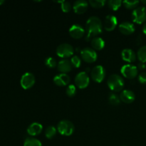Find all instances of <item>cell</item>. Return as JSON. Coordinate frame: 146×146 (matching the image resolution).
<instances>
[{"label":"cell","mask_w":146,"mask_h":146,"mask_svg":"<svg viewBox=\"0 0 146 146\" xmlns=\"http://www.w3.org/2000/svg\"><path fill=\"white\" fill-rule=\"evenodd\" d=\"M102 23L98 17H90L86 24V39L88 41L96 37L102 32Z\"/></svg>","instance_id":"1"},{"label":"cell","mask_w":146,"mask_h":146,"mask_svg":"<svg viewBox=\"0 0 146 146\" xmlns=\"http://www.w3.org/2000/svg\"><path fill=\"white\" fill-rule=\"evenodd\" d=\"M107 84L110 89L113 92L122 91L124 87V80L118 74H112L108 78Z\"/></svg>","instance_id":"2"},{"label":"cell","mask_w":146,"mask_h":146,"mask_svg":"<svg viewBox=\"0 0 146 146\" xmlns=\"http://www.w3.org/2000/svg\"><path fill=\"white\" fill-rule=\"evenodd\" d=\"M74 124L68 120H62L57 125V131L64 136H70L74 132Z\"/></svg>","instance_id":"3"},{"label":"cell","mask_w":146,"mask_h":146,"mask_svg":"<svg viewBox=\"0 0 146 146\" xmlns=\"http://www.w3.org/2000/svg\"><path fill=\"white\" fill-rule=\"evenodd\" d=\"M56 52L58 56L65 58L72 56L74 52V49L71 44L64 43V44H61L58 46Z\"/></svg>","instance_id":"4"},{"label":"cell","mask_w":146,"mask_h":146,"mask_svg":"<svg viewBox=\"0 0 146 146\" xmlns=\"http://www.w3.org/2000/svg\"><path fill=\"white\" fill-rule=\"evenodd\" d=\"M131 18L133 22L141 24L146 21V7H138L133 11Z\"/></svg>","instance_id":"5"},{"label":"cell","mask_w":146,"mask_h":146,"mask_svg":"<svg viewBox=\"0 0 146 146\" xmlns=\"http://www.w3.org/2000/svg\"><path fill=\"white\" fill-rule=\"evenodd\" d=\"M81 56L85 62L91 64L96 61L98 55L95 50L90 47H86L81 51Z\"/></svg>","instance_id":"6"},{"label":"cell","mask_w":146,"mask_h":146,"mask_svg":"<svg viewBox=\"0 0 146 146\" xmlns=\"http://www.w3.org/2000/svg\"><path fill=\"white\" fill-rule=\"evenodd\" d=\"M121 72L125 78L133 79L138 76V69L136 66L132 64H125L121 67Z\"/></svg>","instance_id":"7"},{"label":"cell","mask_w":146,"mask_h":146,"mask_svg":"<svg viewBox=\"0 0 146 146\" xmlns=\"http://www.w3.org/2000/svg\"><path fill=\"white\" fill-rule=\"evenodd\" d=\"M91 77L94 81L96 83H101L106 77V70L104 66L97 65L94 67L91 71Z\"/></svg>","instance_id":"8"},{"label":"cell","mask_w":146,"mask_h":146,"mask_svg":"<svg viewBox=\"0 0 146 146\" xmlns=\"http://www.w3.org/2000/svg\"><path fill=\"white\" fill-rule=\"evenodd\" d=\"M75 84L80 89L86 88L90 83V78L86 71H81L78 73L75 77Z\"/></svg>","instance_id":"9"},{"label":"cell","mask_w":146,"mask_h":146,"mask_svg":"<svg viewBox=\"0 0 146 146\" xmlns=\"http://www.w3.org/2000/svg\"><path fill=\"white\" fill-rule=\"evenodd\" d=\"M35 81V76H34V74L30 72H27L23 74V76H21L20 84L24 89L27 90L31 88L34 85Z\"/></svg>","instance_id":"10"},{"label":"cell","mask_w":146,"mask_h":146,"mask_svg":"<svg viewBox=\"0 0 146 146\" xmlns=\"http://www.w3.org/2000/svg\"><path fill=\"white\" fill-rule=\"evenodd\" d=\"M68 32L72 38H75V39H79L84 36L85 30L82 26L79 25V24H74L70 27Z\"/></svg>","instance_id":"11"},{"label":"cell","mask_w":146,"mask_h":146,"mask_svg":"<svg viewBox=\"0 0 146 146\" xmlns=\"http://www.w3.org/2000/svg\"><path fill=\"white\" fill-rule=\"evenodd\" d=\"M118 25V19L114 15H108L104 20V29L108 31H111L115 29Z\"/></svg>","instance_id":"12"},{"label":"cell","mask_w":146,"mask_h":146,"mask_svg":"<svg viewBox=\"0 0 146 146\" xmlns=\"http://www.w3.org/2000/svg\"><path fill=\"white\" fill-rule=\"evenodd\" d=\"M88 7V2L85 0H77L74 3L73 9L76 14H82L86 11Z\"/></svg>","instance_id":"13"},{"label":"cell","mask_w":146,"mask_h":146,"mask_svg":"<svg viewBox=\"0 0 146 146\" xmlns=\"http://www.w3.org/2000/svg\"><path fill=\"white\" fill-rule=\"evenodd\" d=\"M120 32L124 35H131L135 31V26L129 21L122 22L118 27Z\"/></svg>","instance_id":"14"},{"label":"cell","mask_w":146,"mask_h":146,"mask_svg":"<svg viewBox=\"0 0 146 146\" xmlns=\"http://www.w3.org/2000/svg\"><path fill=\"white\" fill-rule=\"evenodd\" d=\"M73 68V66L71 64V60H68L65 58L60 61L57 64V68L58 71L61 72V74H66L70 72Z\"/></svg>","instance_id":"15"},{"label":"cell","mask_w":146,"mask_h":146,"mask_svg":"<svg viewBox=\"0 0 146 146\" xmlns=\"http://www.w3.org/2000/svg\"><path fill=\"white\" fill-rule=\"evenodd\" d=\"M70 77L66 74H59L54 77V84L58 86H65L70 83Z\"/></svg>","instance_id":"16"},{"label":"cell","mask_w":146,"mask_h":146,"mask_svg":"<svg viewBox=\"0 0 146 146\" xmlns=\"http://www.w3.org/2000/svg\"><path fill=\"white\" fill-rule=\"evenodd\" d=\"M135 95L131 90H123L120 94V99L125 104H131L135 101Z\"/></svg>","instance_id":"17"},{"label":"cell","mask_w":146,"mask_h":146,"mask_svg":"<svg viewBox=\"0 0 146 146\" xmlns=\"http://www.w3.org/2000/svg\"><path fill=\"white\" fill-rule=\"evenodd\" d=\"M43 131V126L39 123L34 122L30 124L29 126L27 128V133L31 136H36L38 135Z\"/></svg>","instance_id":"18"},{"label":"cell","mask_w":146,"mask_h":146,"mask_svg":"<svg viewBox=\"0 0 146 146\" xmlns=\"http://www.w3.org/2000/svg\"><path fill=\"white\" fill-rule=\"evenodd\" d=\"M121 56L123 61L128 63L133 62L136 59L135 53L131 48H124L121 52Z\"/></svg>","instance_id":"19"},{"label":"cell","mask_w":146,"mask_h":146,"mask_svg":"<svg viewBox=\"0 0 146 146\" xmlns=\"http://www.w3.org/2000/svg\"><path fill=\"white\" fill-rule=\"evenodd\" d=\"M91 45L93 49H94L95 51L96 50L100 51V50H102L105 46V41L101 37H94V38L91 39Z\"/></svg>","instance_id":"20"},{"label":"cell","mask_w":146,"mask_h":146,"mask_svg":"<svg viewBox=\"0 0 146 146\" xmlns=\"http://www.w3.org/2000/svg\"><path fill=\"white\" fill-rule=\"evenodd\" d=\"M24 146H42L41 141L33 137L26 138L24 141Z\"/></svg>","instance_id":"21"},{"label":"cell","mask_w":146,"mask_h":146,"mask_svg":"<svg viewBox=\"0 0 146 146\" xmlns=\"http://www.w3.org/2000/svg\"><path fill=\"white\" fill-rule=\"evenodd\" d=\"M121 99L120 96H118L117 94H114L113 92H111L108 94V102L112 106H118L121 104Z\"/></svg>","instance_id":"22"},{"label":"cell","mask_w":146,"mask_h":146,"mask_svg":"<svg viewBox=\"0 0 146 146\" xmlns=\"http://www.w3.org/2000/svg\"><path fill=\"white\" fill-rule=\"evenodd\" d=\"M107 3H108V7L111 10L116 11L122 5L123 1H121V0H109V1H107Z\"/></svg>","instance_id":"23"},{"label":"cell","mask_w":146,"mask_h":146,"mask_svg":"<svg viewBox=\"0 0 146 146\" xmlns=\"http://www.w3.org/2000/svg\"><path fill=\"white\" fill-rule=\"evenodd\" d=\"M137 57L141 62H146V45L143 46L138 49L137 52Z\"/></svg>","instance_id":"24"},{"label":"cell","mask_w":146,"mask_h":146,"mask_svg":"<svg viewBox=\"0 0 146 146\" xmlns=\"http://www.w3.org/2000/svg\"><path fill=\"white\" fill-rule=\"evenodd\" d=\"M56 131L57 128H56L55 127L53 126V125H49V126L47 127L45 130V136L48 139H51V138H53L56 135Z\"/></svg>","instance_id":"25"},{"label":"cell","mask_w":146,"mask_h":146,"mask_svg":"<svg viewBox=\"0 0 146 146\" xmlns=\"http://www.w3.org/2000/svg\"><path fill=\"white\" fill-rule=\"evenodd\" d=\"M139 3V1H127L125 0V1H123V4L124 5V7L128 9H135L138 7Z\"/></svg>","instance_id":"26"},{"label":"cell","mask_w":146,"mask_h":146,"mask_svg":"<svg viewBox=\"0 0 146 146\" xmlns=\"http://www.w3.org/2000/svg\"><path fill=\"white\" fill-rule=\"evenodd\" d=\"M107 3L105 0H90L88 4L94 8H101Z\"/></svg>","instance_id":"27"},{"label":"cell","mask_w":146,"mask_h":146,"mask_svg":"<svg viewBox=\"0 0 146 146\" xmlns=\"http://www.w3.org/2000/svg\"><path fill=\"white\" fill-rule=\"evenodd\" d=\"M44 64L47 67L50 68H54L56 66V61L55 58L51 56H48L46 58L44 61Z\"/></svg>","instance_id":"28"},{"label":"cell","mask_w":146,"mask_h":146,"mask_svg":"<svg viewBox=\"0 0 146 146\" xmlns=\"http://www.w3.org/2000/svg\"><path fill=\"white\" fill-rule=\"evenodd\" d=\"M66 95L69 97H74L76 94V88L74 85L71 84L66 88Z\"/></svg>","instance_id":"29"},{"label":"cell","mask_w":146,"mask_h":146,"mask_svg":"<svg viewBox=\"0 0 146 146\" xmlns=\"http://www.w3.org/2000/svg\"><path fill=\"white\" fill-rule=\"evenodd\" d=\"M71 62L73 67H74V68H79L81 66V60L78 56H74L71 57Z\"/></svg>","instance_id":"30"},{"label":"cell","mask_w":146,"mask_h":146,"mask_svg":"<svg viewBox=\"0 0 146 146\" xmlns=\"http://www.w3.org/2000/svg\"><path fill=\"white\" fill-rule=\"evenodd\" d=\"M61 10H62L64 13L69 12V11L71 10V3L68 2V1H64L62 3H61Z\"/></svg>","instance_id":"31"},{"label":"cell","mask_w":146,"mask_h":146,"mask_svg":"<svg viewBox=\"0 0 146 146\" xmlns=\"http://www.w3.org/2000/svg\"><path fill=\"white\" fill-rule=\"evenodd\" d=\"M138 81L141 84H146V72H142L138 76Z\"/></svg>","instance_id":"32"},{"label":"cell","mask_w":146,"mask_h":146,"mask_svg":"<svg viewBox=\"0 0 146 146\" xmlns=\"http://www.w3.org/2000/svg\"><path fill=\"white\" fill-rule=\"evenodd\" d=\"M146 67L145 63H142V62H140L139 64H138V68H139V69L141 70H143V69H145Z\"/></svg>","instance_id":"33"},{"label":"cell","mask_w":146,"mask_h":146,"mask_svg":"<svg viewBox=\"0 0 146 146\" xmlns=\"http://www.w3.org/2000/svg\"><path fill=\"white\" fill-rule=\"evenodd\" d=\"M143 32L146 35V22L143 24Z\"/></svg>","instance_id":"34"},{"label":"cell","mask_w":146,"mask_h":146,"mask_svg":"<svg viewBox=\"0 0 146 146\" xmlns=\"http://www.w3.org/2000/svg\"><path fill=\"white\" fill-rule=\"evenodd\" d=\"M4 3V0H0V5H1V4H3Z\"/></svg>","instance_id":"35"},{"label":"cell","mask_w":146,"mask_h":146,"mask_svg":"<svg viewBox=\"0 0 146 146\" xmlns=\"http://www.w3.org/2000/svg\"><path fill=\"white\" fill-rule=\"evenodd\" d=\"M142 3H143V4H145V5H146V0H143V1H142Z\"/></svg>","instance_id":"36"},{"label":"cell","mask_w":146,"mask_h":146,"mask_svg":"<svg viewBox=\"0 0 146 146\" xmlns=\"http://www.w3.org/2000/svg\"><path fill=\"white\" fill-rule=\"evenodd\" d=\"M122 146H125V145H122Z\"/></svg>","instance_id":"37"}]
</instances>
